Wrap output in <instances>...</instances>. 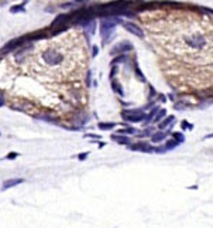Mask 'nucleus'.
<instances>
[{"label": "nucleus", "instance_id": "8", "mask_svg": "<svg viewBox=\"0 0 213 228\" xmlns=\"http://www.w3.org/2000/svg\"><path fill=\"white\" fill-rule=\"evenodd\" d=\"M128 50H131V44L127 43V41H124V43L117 44V46L112 50V54H117V53H122V51H128Z\"/></svg>", "mask_w": 213, "mask_h": 228}, {"label": "nucleus", "instance_id": "12", "mask_svg": "<svg viewBox=\"0 0 213 228\" xmlns=\"http://www.w3.org/2000/svg\"><path fill=\"white\" fill-rule=\"evenodd\" d=\"M113 139L116 140L117 143H124V145H127L130 140H128V137H126V136H122V135H114L113 136Z\"/></svg>", "mask_w": 213, "mask_h": 228}, {"label": "nucleus", "instance_id": "11", "mask_svg": "<svg viewBox=\"0 0 213 228\" xmlns=\"http://www.w3.org/2000/svg\"><path fill=\"white\" fill-rule=\"evenodd\" d=\"M114 126H116V123H113V122H100V123H99V128H100V129H105V131L113 129Z\"/></svg>", "mask_w": 213, "mask_h": 228}, {"label": "nucleus", "instance_id": "2", "mask_svg": "<svg viewBox=\"0 0 213 228\" xmlns=\"http://www.w3.org/2000/svg\"><path fill=\"white\" fill-rule=\"evenodd\" d=\"M27 40V37H18V38H14V40H12V41H9V43L6 44V46L2 48V54H7V53H10V51H14L16 48H18V47H21L23 46V43Z\"/></svg>", "mask_w": 213, "mask_h": 228}, {"label": "nucleus", "instance_id": "1", "mask_svg": "<svg viewBox=\"0 0 213 228\" xmlns=\"http://www.w3.org/2000/svg\"><path fill=\"white\" fill-rule=\"evenodd\" d=\"M41 58H43V63L45 64L47 67H60L64 64V61H65V55H64V53H61L58 48H55V47L49 46L47 47L45 50L43 51V54H41Z\"/></svg>", "mask_w": 213, "mask_h": 228}, {"label": "nucleus", "instance_id": "5", "mask_svg": "<svg viewBox=\"0 0 213 228\" xmlns=\"http://www.w3.org/2000/svg\"><path fill=\"white\" fill-rule=\"evenodd\" d=\"M123 118H124L126 120H128V122H141V120H144L145 115L144 114H130V112H123Z\"/></svg>", "mask_w": 213, "mask_h": 228}, {"label": "nucleus", "instance_id": "15", "mask_svg": "<svg viewBox=\"0 0 213 228\" xmlns=\"http://www.w3.org/2000/svg\"><path fill=\"white\" fill-rule=\"evenodd\" d=\"M165 114H167V112H165V109H161V111L158 112V114H155V116H154V122H159V120L162 119V118L165 116Z\"/></svg>", "mask_w": 213, "mask_h": 228}, {"label": "nucleus", "instance_id": "18", "mask_svg": "<svg viewBox=\"0 0 213 228\" xmlns=\"http://www.w3.org/2000/svg\"><path fill=\"white\" fill-rule=\"evenodd\" d=\"M174 137H175V140H178L179 143L184 142V135L179 133V132H175V133H174Z\"/></svg>", "mask_w": 213, "mask_h": 228}, {"label": "nucleus", "instance_id": "9", "mask_svg": "<svg viewBox=\"0 0 213 228\" xmlns=\"http://www.w3.org/2000/svg\"><path fill=\"white\" fill-rule=\"evenodd\" d=\"M69 19V16L68 14H60V16H57L55 17V20L52 21V27H58V26H62L64 23H65L66 20Z\"/></svg>", "mask_w": 213, "mask_h": 228}, {"label": "nucleus", "instance_id": "25", "mask_svg": "<svg viewBox=\"0 0 213 228\" xmlns=\"http://www.w3.org/2000/svg\"><path fill=\"white\" fill-rule=\"evenodd\" d=\"M97 54V47H93V55Z\"/></svg>", "mask_w": 213, "mask_h": 228}, {"label": "nucleus", "instance_id": "24", "mask_svg": "<svg viewBox=\"0 0 213 228\" xmlns=\"http://www.w3.org/2000/svg\"><path fill=\"white\" fill-rule=\"evenodd\" d=\"M86 156H88V153H83V154H81V156H79V159H81V160H83Z\"/></svg>", "mask_w": 213, "mask_h": 228}, {"label": "nucleus", "instance_id": "6", "mask_svg": "<svg viewBox=\"0 0 213 228\" xmlns=\"http://www.w3.org/2000/svg\"><path fill=\"white\" fill-rule=\"evenodd\" d=\"M130 149L131 150H138V152H147V153L154 152V149L151 147L150 143H145V142H138V143H136V145H131Z\"/></svg>", "mask_w": 213, "mask_h": 228}, {"label": "nucleus", "instance_id": "20", "mask_svg": "<svg viewBox=\"0 0 213 228\" xmlns=\"http://www.w3.org/2000/svg\"><path fill=\"white\" fill-rule=\"evenodd\" d=\"M182 128H186V131H190V129H192L193 126L189 125V123H188L186 120H184V122H182Z\"/></svg>", "mask_w": 213, "mask_h": 228}, {"label": "nucleus", "instance_id": "14", "mask_svg": "<svg viewBox=\"0 0 213 228\" xmlns=\"http://www.w3.org/2000/svg\"><path fill=\"white\" fill-rule=\"evenodd\" d=\"M172 120H174V116H168L167 119L164 120V122H161V123H159V129H164V128H167L168 125H171V123H172Z\"/></svg>", "mask_w": 213, "mask_h": 228}, {"label": "nucleus", "instance_id": "23", "mask_svg": "<svg viewBox=\"0 0 213 228\" xmlns=\"http://www.w3.org/2000/svg\"><path fill=\"white\" fill-rule=\"evenodd\" d=\"M89 137H95V139H100V136L99 135H93V133H91V135H88Z\"/></svg>", "mask_w": 213, "mask_h": 228}, {"label": "nucleus", "instance_id": "7", "mask_svg": "<svg viewBox=\"0 0 213 228\" xmlns=\"http://www.w3.org/2000/svg\"><path fill=\"white\" fill-rule=\"evenodd\" d=\"M21 183H24V179H10V180H6V181H3V184H2V190L12 188V187H14V186L21 184Z\"/></svg>", "mask_w": 213, "mask_h": 228}, {"label": "nucleus", "instance_id": "27", "mask_svg": "<svg viewBox=\"0 0 213 228\" xmlns=\"http://www.w3.org/2000/svg\"><path fill=\"white\" fill-rule=\"evenodd\" d=\"M0 135H2V133H0Z\"/></svg>", "mask_w": 213, "mask_h": 228}, {"label": "nucleus", "instance_id": "13", "mask_svg": "<svg viewBox=\"0 0 213 228\" xmlns=\"http://www.w3.org/2000/svg\"><path fill=\"white\" fill-rule=\"evenodd\" d=\"M112 88H113L119 95H122V97L124 95V91H123V88L119 85V82H116V81H113V82H112Z\"/></svg>", "mask_w": 213, "mask_h": 228}, {"label": "nucleus", "instance_id": "26", "mask_svg": "<svg viewBox=\"0 0 213 228\" xmlns=\"http://www.w3.org/2000/svg\"><path fill=\"white\" fill-rule=\"evenodd\" d=\"M76 2H79V3H85V2H89V0H76Z\"/></svg>", "mask_w": 213, "mask_h": 228}, {"label": "nucleus", "instance_id": "16", "mask_svg": "<svg viewBox=\"0 0 213 228\" xmlns=\"http://www.w3.org/2000/svg\"><path fill=\"white\" fill-rule=\"evenodd\" d=\"M178 140H175V139H171V140H168L167 142V145H165V147L168 149V150H169V149H174L175 147V146H178Z\"/></svg>", "mask_w": 213, "mask_h": 228}, {"label": "nucleus", "instance_id": "17", "mask_svg": "<svg viewBox=\"0 0 213 228\" xmlns=\"http://www.w3.org/2000/svg\"><path fill=\"white\" fill-rule=\"evenodd\" d=\"M123 133L133 135V133H137V131L136 129H133V128H127V129H122V131H119V135H123Z\"/></svg>", "mask_w": 213, "mask_h": 228}, {"label": "nucleus", "instance_id": "10", "mask_svg": "<svg viewBox=\"0 0 213 228\" xmlns=\"http://www.w3.org/2000/svg\"><path fill=\"white\" fill-rule=\"evenodd\" d=\"M165 137H167V133H165V132H157V133H154L153 136H151V139H153V142L158 143V142H161V140H164Z\"/></svg>", "mask_w": 213, "mask_h": 228}, {"label": "nucleus", "instance_id": "4", "mask_svg": "<svg viewBox=\"0 0 213 228\" xmlns=\"http://www.w3.org/2000/svg\"><path fill=\"white\" fill-rule=\"evenodd\" d=\"M123 27H124V29L127 30L128 33H131V34L137 36V37H140V38L144 37V31H143V30L140 29L137 24L130 23V21H123Z\"/></svg>", "mask_w": 213, "mask_h": 228}, {"label": "nucleus", "instance_id": "3", "mask_svg": "<svg viewBox=\"0 0 213 228\" xmlns=\"http://www.w3.org/2000/svg\"><path fill=\"white\" fill-rule=\"evenodd\" d=\"M114 26H116V23H114V21L103 20L102 23H100V34H102L105 38H107L109 34H112V31L114 30Z\"/></svg>", "mask_w": 213, "mask_h": 228}, {"label": "nucleus", "instance_id": "19", "mask_svg": "<svg viewBox=\"0 0 213 228\" xmlns=\"http://www.w3.org/2000/svg\"><path fill=\"white\" fill-rule=\"evenodd\" d=\"M10 12L12 13H17V12H24V7L23 6H14L10 9Z\"/></svg>", "mask_w": 213, "mask_h": 228}, {"label": "nucleus", "instance_id": "22", "mask_svg": "<svg viewBox=\"0 0 213 228\" xmlns=\"http://www.w3.org/2000/svg\"><path fill=\"white\" fill-rule=\"evenodd\" d=\"M74 6V3H64V4H61V7L62 9H69V7H72Z\"/></svg>", "mask_w": 213, "mask_h": 228}, {"label": "nucleus", "instance_id": "21", "mask_svg": "<svg viewBox=\"0 0 213 228\" xmlns=\"http://www.w3.org/2000/svg\"><path fill=\"white\" fill-rule=\"evenodd\" d=\"M16 157H18V153H9V154L6 156V159L12 160V159H16Z\"/></svg>", "mask_w": 213, "mask_h": 228}]
</instances>
